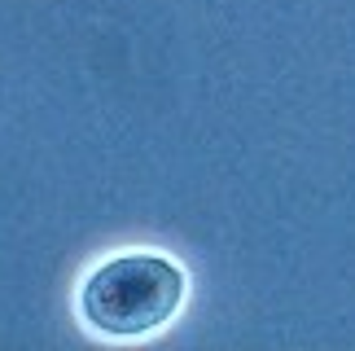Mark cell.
<instances>
[{"label": "cell", "mask_w": 355, "mask_h": 351, "mask_svg": "<svg viewBox=\"0 0 355 351\" xmlns=\"http://www.w3.org/2000/svg\"><path fill=\"white\" fill-rule=\"evenodd\" d=\"M184 299V273L162 255H114L84 281V316L110 339H141L167 325Z\"/></svg>", "instance_id": "obj_1"}]
</instances>
